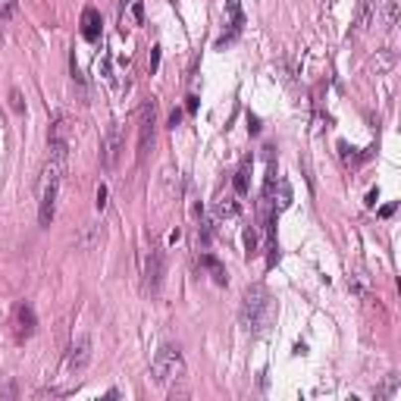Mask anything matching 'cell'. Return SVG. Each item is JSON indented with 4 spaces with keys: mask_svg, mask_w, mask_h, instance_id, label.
<instances>
[{
    "mask_svg": "<svg viewBox=\"0 0 401 401\" xmlns=\"http://www.w3.org/2000/svg\"><path fill=\"white\" fill-rule=\"evenodd\" d=\"M126 150V141H123V129H119V123H110L107 135H104V150H100V157H104V166L113 169L119 163V154Z\"/></svg>",
    "mask_w": 401,
    "mask_h": 401,
    "instance_id": "obj_7",
    "label": "cell"
},
{
    "mask_svg": "<svg viewBox=\"0 0 401 401\" xmlns=\"http://www.w3.org/2000/svg\"><path fill=\"white\" fill-rule=\"evenodd\" d=\"M200 267L210 269V276H213V282H216V285H226V267L219 264L213 254H200Z\"/></svg>",
    "mask_w": 401,
    "mask_h": 401,
    "instance_id": "obj_11",
    "label": "cell"
},
{
    "mask_svg": "<svg viewBox=\"0 0 401 401\" xmlns=\"http://www.w3.org/2000/svg\"><path fill=\"white\" fill-rule=\"evenodd\" d=\"M392 213H395V204H386V207H379V216H383V219H389Z\"/></svg>",
    "mask_w": 401,
    "mask_h": 401,
    "instance_id": "obj_26",
    "label": "cell"
},
{
    "mask_svg": "<svg viewBox=\"0 0 401 401\" xmlns=\"http://www.w3.org/2000/svg\"><path fill=\"white\" fill-rule=\"evenodd\" d=\"M160 69V47H150V72Z\"/></svg>",
    "mask_w": 401,
    "mask_h": 401,
    "instance_id": "obj_24",
    "label": "cell"
},
{
    "mask_svg": "<svg viewBox=\"0 0 401 401\" xmlns=\"http://www.w3.org/2000/svg\"><path fill=\"white\" fill-rule=\"evenodd\" d=\"M376 200H379V192H376V188H373V192L367 195V207H376Z\"/></svg>",
    "mask_w": 401,
    "mask_h": 401,
    "instance_id": "obj_28",
    "label": "cell"
},
{
    "mask_svg": "<svg viewBox=\"0 0 401 401\" xmlns=\"http://www.w3.org/2000/svg\"><path fill=\"white\" fill-rule=\"evenodd\" d=\"M163 273H166V254L163 248H150V254L144 260V282H147V292H160L163 285Z\"/></svg>",
    "mask_w": 401,
    "mask_h": 401,
    "instance_id": "obj_6",
    "label": "cell"
},
{
    "mask_svg": "<svg viewBox=\"0 0 401 401\" xmlns=\"http://www.w3.org/2000/svg\"><path fill=\"white\" fill-rule=\"evenodd\" d=\"M19 13V0H0V19H13Z\"/></svg>",
    "mask_w": 401,
    "mask_h": 401,
    "instance_id": "obj_18",
    "label": "cell"
},
{
    "mask_svg": "<svg viewBox=\"0 0 401 401\" xmlns=\"http://www.w3.org/2000/svg\"><path fill=\"white\" fill-rule=\"evenodd\" d=\"M179 123H182V110H173V113H169V126H179Z\"/></svg>",
    "mask_w": 401,
    "mask_h": 401,
    "instance_id": "obj_25",
    "label": "cell"
},
{
    "mask_svg": "<svg viewBox=\"0 0 401 401\" xmlns=\"http://www.w3.org/2000/svg\"><path fill=\"white\" fill-rule=\"evenodd\" d=\"M9 107H13V113H25V100L19 88H9Z\"/></svg>",
    "mask_w": 401,
    "mask_h": 401,
    "instance_id": "obj_17",
    "label": "cell"
},
{
    "mask_svg": "<svg viewBox=\"0 0 401 401\" xmlns=\"http://www.w3.org/2000/svg\"><path fill=\"white\" fill-rule=\"evenodd\" d=\"M91 354H94V342L91 335H78L72 345H69V357H66V370L72 376L85 373V367L91 364Z\"/></svg>",
    "mask_w": 401,
    "mask_h": 401,
    "instance_id": "obj_5",
    "label": "cell"
},
{
    "mask_svg": "<svg viewBox=\"0 0 401 401\" xmlns=\"http://www.w3.org/2000/svg\"><path fill=\"white\" fill-rule=\"evenodd\" d=\"M395 392H398V376L392 373V376L386 379V386H383V392H379V398H392Z\"/></svg>",
    "mask_w": 401,
    "mask_h": 401,
    "instance_id": "obj_21",
    "label": "cell"
},
{
    "mask_svg": "<svg viewBox=\"0 0 401 401\" xmlns=\"http://www.w3.org/2000/svg\"><path fill=\"white\" fill-rule=\"evenodd\" d=\"M66 166H69V150H50L47 154V163L41 169V182H38V223L44 229L57 216V200H60V188H63V179H66Z\"/></svg>",
    "mask_w": 401,
    "mask_h": 401,
    "instance_id": "obj_1",
    "label": "cell"
},
{
    "mask_svg": "<svg viewBox=\"0 0 401 401\" xmlns=\"http://www.w3.org/2000/svg\"><path fill=\"white\" fill-rule=\"evenodd\" d=\"M276 188H279V200H276V213H279V210L292 207V185H288V179H276Z\"/></svg>",
    "mask_w": 401,
    "mask_h": 401,
    "instance_id": "obj_12",
    "label": "cell"
},
{
    "mask_svg": "<svg viewBox=\"0 0 401 401\" xmlns=\"http://www.w3.org/2000/svg\"><path fill=\"white\" fill-rule=\"evenodd\" d=\"M107 195H110L107 185H100V188H97V210H100V213H104V207H107Z\"/></svg>",
    "mask_w": 401,
    "mask_h": 401,
    "instance_id": "obj_22",
    "label": "cell"
},
{
    "mask_svg": "<svg viewBox=\"0 0 401 401\" xmlns=\"http://www.w3.org/2000/svg\"><path fill=\"white\" fill-rule=\"evenodd\" d=\"M219 216H238V200L226 198L223 204H219Z\"/></svg>",
    "mask_w": 401,
    "mask_h": 401,
    "instance_id": "obj_20",
    "label": "cell"
},
{
    "mask_svg": "<svg viewBox=\"0 0 401 401\" xmlns=\"http://www.w3.org/2000/svg\"><path fill=\"white\" fill-rule=\"evenodd\" d=\"M150 373H154V383L157 386H176L179 379L185 376V357L179 345H163L154 354V364H150Z\"/></svg>",
    "mask_w": 401,
    "mask_h": 401,
    "instance_id": "obj_3",
    "label": "cell"
},
{
    "mask_svg": "<svg viewBox=\"0 0 401 401\" xmlns=\"http://www.w3.org/2000/svg\"><path fill=\"white\" fill-rule=\"evenodd\" d=\"M82 35H85V41H97L100 38V13L94 6L82 9Z\"/></svg>",
    "mask_w": 401,
    "mask_h": 401,
    "instance_id": "obj_9",
    "label": "cell"
},
{
    "mask_svg": "<svg viewBox=\"0 0 401 401\" xmlns=\"http://www.w3.org/2000/svg\"><path fill=\"white\" fill-rule=\"evenodd\" d=\"M248 132H251V135H260V119H257L254 113H248Z\"/></svg>",
    "mask_w": 401,
    "mask_h": 401,
    "instance_id": "obj_23",
    "label": "cell"
},
{
    "mask_svg": "<svg viewBox=\"0 0 401 401\" xmlns=\"http://www.w3.org/2000/svg\"><path fill=\"white\" fill-rule=\"evenodd\" d=\"M348 288H351L357 298H367V282H364V276H348Z\"/></svg>",
    "mask_w": 401,
    "mask_h": 401,
    "instance_id": "obj_16",
    "label": "cell"
},
{
    "mask_svg": "<svg viewBox=\"0 0 401 401\" xmlns=\"http://www.w3.org/2000/svg\"><path fill=\"white\" fill-rule=\"evenodd\" d=\"M245 251L248 254H257V229L254 226L245 229Z\"/></svg>",
    "mask_w": 401,
    "mask_h": 401,
    "instance_id": "obj_19",
    "label": "cell"
},
{
    "mask_svg": "<svg viewBox=\"0 0 401 401\" xmlns=\"http://www.w3.org/2000/svg\"><path fill=\"white\" fill-rule=\"evenodd\" d=\"M154 135H157V97H144L138 107V150H135L138 166L147 160V150L154 147Z\"/></svg>",
    "mask_w": 401,
    "mask_h": 401,
    "instance_id": "obj_4",
    "label": "cell"
},
{
    "mask_svg": "<svg viewBox=\"0 0 401 401\" xmlns=\"http://www.w3.org/2000/svg\"><path fill=\"white\" fill-rule=\"evenodd\" d=\"M129 19H132V25H141L144 22V3H141V0H132V6H129Z\"/></svg>",
    "mask_w": 401,
    "mask_h": 401,
    "instance_id": "obj_15",
    "label": "cell"
},
{
    "mask_svg": "<svg viewBox=\"0 0 401 401\" xmlns=\"http://www.w3.org/2000/svg\"><path fill=\"white\" fill-rule=\"evenodd\" d=\"M248 176H251V160H245L242 166H238V173H235V195H248Z\"/></svg>",
    "mask_w": 401,
    "mask_h": 401,
    "instance_id": "obj_13",
    "label": "cell"
},
{
    "mask_svg": "<svg viewBox=\"0 0 401 401\" xmlns=\"http://www.w3.org/2000/svg\"><path fill=\"white\" fill-rule=\"evenodd\" d=\"M185 110H188V113H195V110H198V97H195V94L185 97Z\"/></svg>",
    "mask_w": 401,
    "mask_h": 401,
    "instance_id": "obj_27",
    "label": "cell"
},
{
    "mask_svg": "<svg viewBox=\"0 0 401 401\" xmlns=\"http://www.w3.org/2000/svg\"><path fill=\"white\" fill-rule=\"evenodd\" d=\"M276 317V307H273V298H269L267 285H248L245 295H242V307H238V323H242L245 333L251 335H260L267 333L269 323Z\"/></svg>",
    "mask_w": 401,
    "mask_h": 401,
    "instance_id": "obj_2",
    "label": "cell"
},
{
    "mask_svg": "<svg viewBox=\"0 0 401 401\" xmlns=\"http://www.w3.org/2000/svg\"><path fill=\"white\" fill-rule=\"evenodd\" d=\"M35 329H38L35 307L25 301V304H19V307H16V335H19V338H32V335H35Z\"/></svg>",
    "mask_w": 401,
    "mask_h": 401,
    "instance_id": "obj_8",
    "label": "cell"
},
{
    "mask_svg": "<svg viewBox=\"0 0 401 401\" xmlns=\"http://www.w3.org/2000/svg\"><path fill=\"white\" fill-rule=\"evenodd\" d=\"M373 3H376V0H360L357 19H354V32H367V28L373 25Z\"/></svg>",
    "mask_w": 401,
    "mask_h": 401,
    "instance_id": "obj_10",
    "label": "cell"
},
{
    "mask_svg": "<svg viewBox=\"0 0 401 401\" xmlns=\"http://www.w3.org/2000/svg\"><path fill=\"white\" fill-rule=\"evenodd\" d=\"M398 25V0H386V13H383V28L392 32Z\"/></svg>",
    "mask_w": 401,
    "mask_h": 401,
    "instance_id": "obj_14",
    "label": "cell"
}]
</instances>
